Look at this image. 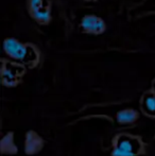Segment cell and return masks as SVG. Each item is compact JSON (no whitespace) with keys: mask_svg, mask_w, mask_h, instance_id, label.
Returning <instances> with one entry per match:
<instances>
[{"mask_svg":"<svg viewBox=\"0 0 155 156\" xmlns=\"http://www.w3.org/2000/svg\"><path fill=\"white\" fill-rule=\"evenodd\" d=\"M153 89H154V93H155V80H154V82H153Z\"/></svg>","mask_w":155,"mask_h":156,"instance_id":"cell-10","label":"cell"},{"mask_svg":"<svg viewBox=\"0 0 155 156\" xmlns=\"http://www.w3.org/2000/svg\"><path fill=\"white\" fill-rule=\"evenodd\" d=\"M0 144H1L2 154H16L17 153V147L15 146L12 132H10L2 137Z\"/></svg>","mask_w":155,"mask_h":156,"instance_id":"cell-9","label":"cell"},{"mask_svg":"<svg viewBox=\"0 0 155 156\" xmlns=\"http://www.w3.org/2000/svg\"><path fill=\"white\" fill-rule=\"evenodd\" d=\"M26 73V66L15 61L2 60L1 62V80L6 87H14L20 83Z\"/></svg>","mask_w":155,"mask_h":156,"instance_id":"cell-3","label":"cell"},{"mask_svg":"<svg viewBox=\"0 0 155 156\" xmlns=\"http://www.w3.org/2000/svg\"><path fill=\"white\" fill-rule=\"evenodd\" d=\"M89 1H91V0H89Z\"/></svg>","mask_w":155,"mask_h":156,"instance_id":"cell-11","label":"cell"},{"mask_svg":"<svg viewBox=\"0 0 155 156\" xmlns=\"http://www.w3.org/2000/svg\"><path fill=\"white\" fill-rule=\"evenodd\" d=\"M143 151V144L138 137L118 135L114 140L112 156H137Z\"/></svg>","mask_w":155,"mask_h":156,"instance_id":"cell-2","label":"cell"},{"mask_svg":"<svg viewBox=\"0 0 155 156\" xmlns=\"http://www.w3.org/2000/svg\"><path fill=\"white\" fill-rule=\"evenodd\" d=\"M141 109L147 116L155 117V93L148 91L141 99Z\"/></svg>","mask_w":155,"mask_h":156,"instance_id":"cell-7","label":"cell"},{"mask_svg":"<svg viewBox=\"0 0 155 156\" xmlns=\"http://www.w3.org/2000/svg\"><path fill=\"white\" fill-rule=\"evenodd\" d=\"M139 118V114L135 109H123L117 113L116 119L120 124H130L134 123Z\"/></svg>","mask_w":155,"mask_h":156,"instance_id":"cell-8","label":"cell"},{"mask_svg":"<svg viewBox=\"0 0 155 156\" xmlns=\"http://www.w3.org/2000/svg\"><path fill=\"white\" fill-rule=\"evenodd\" d=\"M27 9L30 17L38 25L46 26L51 21V2L49 0H28Z\"/></svg>","mask_w":155,"mask_h":156,"instance_id":"cell-4","label":"cell"},{"mask_svg":"<svg viewBox=\"0 0 155 156\" xmlns=\"http://www.w3.org/2000/svg\"><path fill=\"white\" fill-rule=\"evenodd\" d=\"M3 51L9 58L26 67L33 68L39 62V52L35 46L23 43L14 37H6L3 41Z\"/></svg>","mask_w":155,"mask_h":156,"instance_id":"cell-1","label":"cell"},{"mask_svg":"<svg viewBox=\"0 0 155 156\" xmlns=\"http://www.w3.org/2000/svg\"><path fill=\"white\" fill-rule=\"evenodd\" d=\"M79 27H80L81 32L85 33V34L100 35L105 32L106 23L104 19L100 16L88 14L81 18Z\"/></svg>","mask_w":155,"mask_h":156,"instance_id":"cell-5","label":"cell"},{"mask_svg":"<svg viewBox=\"0 0 155 156\" xmlns=\"http://www.w3.org/2000/svg\"><path fill=\"white\" fill-rule=\"evenodd\" d=\"M44 148V139L36 132L29 131L26 134L25 153L28 155H35Z\"/></svg>","mask_w":155,"mask_h":156,"instance_id":"cell-6","label":"cell"}]
</instances>
